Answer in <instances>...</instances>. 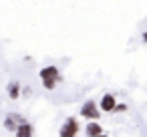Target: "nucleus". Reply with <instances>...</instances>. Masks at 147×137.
Returning a JSON list of instances; mask_svg holds the SVG:
<instances>
[{
    "mask_svg": "<svg viewBox=\"0 0 147 137\" xmlns=\"http://www.w3.org/2000/svg\"><path fill=\"white\" fill-rule=\"evenodd\" d=\"M143 40H145V43H147V32H143Z\"/></svg>",
    "mask_w": 147,
    "mask_h": 137,
    "instance_id": "10",
    "label": "nucleus"
},
{
    "mask_svg": "<svg viewBox=\"0 0 147 137\" xmlns=\"http://www.w3.org/2000/svg\"><path fill=\"white\" fill-rule=\"evenodd\" d=\"M115 111H127V105H117V109Z\"/></svg>",
    "mask_w": 147,
    "mask_h": 137,
    "instance_id": "9",
    "label": "nucleus"
},
{
    "mask_svg": "<svg viewBox=\"0 0 147 137\" xmlns=\"http://www.w3.org/2000/svg\"><path fill=\"white\" fill-rule=\"evenodd\" d=\"M77 133H79V121L75 117H69L61 127V137H77Z\"/></svg>",
    "mask_w": 147,
    "mask_h": 137,
    "instance_id": "3",
    "label": "nucleus"
},
{
    "mask_svg": "<svg viewBox=\"0 0 147 137\" xmlns=\"http://www.w3.org/2000/svg\"><path fill=\"white\" fill-rule=\"evenodd\" d=\"M99 137H107V135H99Z\"/></svg>",
    "mask_w": 147,
    "mask_h": 137,
    "instance_id": "11",
    "label": "nucleus"
},
{
    "mask_svg": "<svg viewBox=\"0 0 147 137\" xmlns=\"http://www.w3.org/2000/svg\"><path fill=\"white\" fill-rule=\"evenodd\" d=\"M40 79H42V85L45 89H55L57 81H59V69L57 67H47L40 71Z\"/></svg>",
    "mask_w": 147,
    "mask_h": 137,
    "instance_id": "1",
    "label": "nucleus"
},
{
    "mask_svg": "<svg viewBox=\"0 0 147 137\" xmlns=\"http://www.w3.org/2000/svg\"><path fill=\"white\" fill-rule=\"evenodd\" d=\"M101 109L103 111H115L117 109V101H115V95H103V101H101Z\"/></svg>",
    "mask_w": 147,
    "mask_h": 137,
    "instance_id": "5",
    "label": "nucleus"
},
{
    "mask_svg": "<svg viewBox=\"0 0 147 137\" xmlns=\"http://www.w3.org/2000/svg\"><path fill=\"white\" fill-rule=\"evenodd\" d=\"M85 131H87V135H89V137H99V135H103V127H101V125H99L97 121L89 123Z\"/></svg>",
    "mask_w": 147,
    "mask_h": 137,
    "instance_id": "6",
    "label": "nucleus"
},
{
    "mask_svg": "<svg viewBox=\"0 0 147 137\" xmlns=\"http://www.w3.org/2000/svg\"><path fill=\"white\" fill-rule=\"evenodd\" d=\"M24 123H26V121H24L20 115H8L6 121H4V127H6L8 131H18V127L24 125Z\"/></svg>",
    "mask_w": 147,
    "mask_h": 137,
    "instance_id": "4",
    "label": "nucleus"
},
{
    "mask_svg": "<svg viewBox=\"0 0 147 137\" xmlns=\"http://www.w3.org/2000/svg\"><path fill=\"white\" fill-rule=\"evenodd\" d=\"M8 97H10V99H18V97H20V85H18L16 81L8 85Z\"/></svg>",
    "mask_w": 147,
    "mask_h": 137,
    "instance_id": "8",
    "label": "nucleus"
},
{
    "mask_svg": "<svg viewBox=\"0 0 147 137\" xmlns=\"http://www.w3.org/2000/svg\"><path fill=\"white\" fill-rule=\"evenodd\" d=\"M81 115L87 117V119H91V121H97L99 115H101V111H99V107H97L95 101H85V105L81 107Z\"/></svg>",
    "mask_w": 147,
    "mask_h": 137,
    "instance_id": "2",
    "label": "nucleus"
},
{
    "mask_svg": "<svg viewBox=\"0 0 147 137\" xmlns=\"http://www.w3.org/2000/svg\"><path fill=\"white\" fill-rule=\"evenodd\" d=\"M32 125L30 123H24V125H20L18 127V131H16V137H32Z\"/></svg>",
    "mask_w": 147,
    "mask_h": 137,
    "instance_id": "7",
    "label": "nucleus"
}]
</instances>
